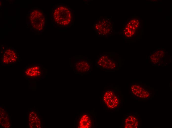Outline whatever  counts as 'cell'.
I'll use <instances>...</instances> for the list:
<instances>
[{
	"label": "cell",
	"instance_id": "1",
	"mask_svg": "<svg viewBox=\"0 0 172 128\" xmlns=\"http://www.w3.org/2000/svg\"><path fill=\"white\" fill-rule=\"evenodd\" d=\"M52 17L54 25L59 28H67L73 24V10L68 5L60 3L53 8Z\"/></svg>",
	"mask_w": 172,
	"mask_h": 128
},
{
	"label": "cell",
	"instance_id": "2",
	"mask_svg": "<svg viewBox=\"0 0 172 128\" xmlns=\"http://www.w3.org/2000/svg\"><path fill=\"white\" fill-rule=\"evenodd\" d=\"M101 98L102 104L109 110L117 109L121 103L120 97L113 90H105L101 96Z\"/></svg>",
	"mask_w": 172,
	"mask_h": 128
},
{
	"label": "cell",
	"instance_id": "3",
	"mask_svg": "<svg viewBox=\"0 0 172 128\" xmlns=\"http://www.w3.org/2000/svg\"><path fill=\"white\" fill-rule=\"evenodd\" d=\"M30 23L32 27L39 32L43 31L46 25V17L42 10L38 9H33L29 15Z\"/></svg>",
	"mask_w": 172,
	"mask_h": 128
},
{
	"label": "cell",
	"instance_id": "4",
	"mask_svg": "<svg viewBox=\"0 0 172 128\" xmlns=\"http://www.w3.org/2000/svg\"><path fill=\"white\" fill-rule=\"evenodd\" d=\"M129 88L130 93L136 99L147 100L150 97V91L141 84L131 83L129 86Z\"/></svg>",
	"mask_w": 172,
	"mask_h": 128
},
{
	"label": "cell",
	"instance_id": "5",
	"mask_svg": "<svg viewBox=\"0 0 172 128\" xmlns=\"http://www.w3.org/2000/svg\"><path fill=\"white\" fill-rule=\"evenodd\" d=\"M95 65L97 67L104 70H114L117 67V63L106 54L100 55L96 60Z\"/></svg>",
	"mask_w": 172,
	"mask_h": 128
},
{
	"label": "cell",
	"instance_id": "6",
	"mask_svg": "<svg viewBox=\"0 0 172 128\" xmlns=\"http://www.w3.org/2000/svg\"><path fill=\"white\" fill-rule=\"evenodd\" d=\"M96 123L95 116L89 113L84 112L79 116L77 127L80 128H94Z\"/></svg>",
	"mask_w": 172,
	"mask_h": 128
},
{
	"label": "cell",
	"instance_id": "7",
	"mask_svg": "<svg viewBox=\"0 0 172 128\" xmlns=\"http://www.w3.org/2000/svg\"><path fill=\"white\" fill-rule=\"evenodd\" d=\"M139 123V118L137 114L129 113L125 116L123 121L124 128H138Z\"/></svg>",
	"mask_w": 172,
	"mask_h": 128
},
{
	"label": "cell",
	"instance_id": "8",
	"mask_svg": "<svg viewBox=\"0 0 172 128\" xmlns=\"http://www.w3.org/2000/svg\"><path fill=\"white\" fill-rule=\"evenodd\" d=\"M138 20L132 19L128 22L124 30V35L127 38H130L133 36L139 26Z\"/></svg>",
	"mask_w": 172,
	"mask_h": 128
},
{
	"label": "cell",
	"instance_id": "9",
	"mask_svg": "<svg viewBox=\"0 0 172 128\" xmlns=\"http://www.w3.org/2000/svg\"><path fill=\"white\" fill-rule=\"evenodd\" d=\"M13 50L8 49L4 52L2 56V62L6 64L14 63L17 61L18 57Z\"/></svg>",
	"mask_w": 172,
	"mask_h": 128
},
{
	"label": "cell",
	"instance_id": "10",
	"mask_svg": "<svg viewBox=\"0 0 172 128\" xmlns=\"http://www.w3.org/2000/svg\"><path fill=\"white\" fill-rule=\"evenodd\" d=\"M91 68V64L86 60H80L76 64V70L81 73L88 72L90 71Z\"/></svg>",
	"mask_w": 172,
	"mask_h": 128
},
{
	"label": "cell",
	"instance_id": "11",
	"mask_svg": "<svg viewBox=\"0 0 172 128\" xmlns=\"http://www.w3.org/2000/svg\"><path fill=\"white\" fill-rule=\"evenodd\" d=\"M25 74L28 77L34 78L40 76L41 72L39 66H35L27 68L25 70Z\"/></svg>",
	"mask_w": 172,
	"mask_h": 128
},
{
	"label": "cell",
	"instance_id": "12",
	"mask_svg": "<svg viewBox=\"0 0 172 128\" xmlns=\"http://www.w3.org/2000/svg\"><path fill=\"white\" fill-rule=\"evenodd\" d=\"M36 114L34 112H32L28 116V121L31 128H38V126L40 125L39 119Z\"/></svg>",
	"mask_w": 172,
	"mask_h": 128
},
{
	"label": "cell",
	"instance_id": "13",
	"mask_svg": "<svg viewBox=\"0 0 172 128\" xmlns=\"http://www.w3.org/2000/svg\"><path fill=\"white\" fill-rule=\"evenodd\" d=\"M164 52L163 51H156L152 54L150 56V60L152 62L155 64H158L160 59L164 56Z\"/></svg>",
	"mask_w": 172,
	"mask_h": 128
},
{
	"label": "cell",
	"instance_id": "14",
	"mask_svg": "<svg viewBox=\"0 0 172 128\" xmlns=\"http://www.w3.org/2000/svg\"><path fill=\"white\" fill-rule=\"evenodd\" d=\"M6 113V112H5V115H4V111H3L2 113H1V115L0 114V119H3V120H0V123L2 124V125L4 127L8 128L9 126L7 123H8L10 125L9 119L8 118L7 114L5 115Z\"/></svg>",
	"mask_w": 172,
	"mask_h": 128
}]
</instances>
